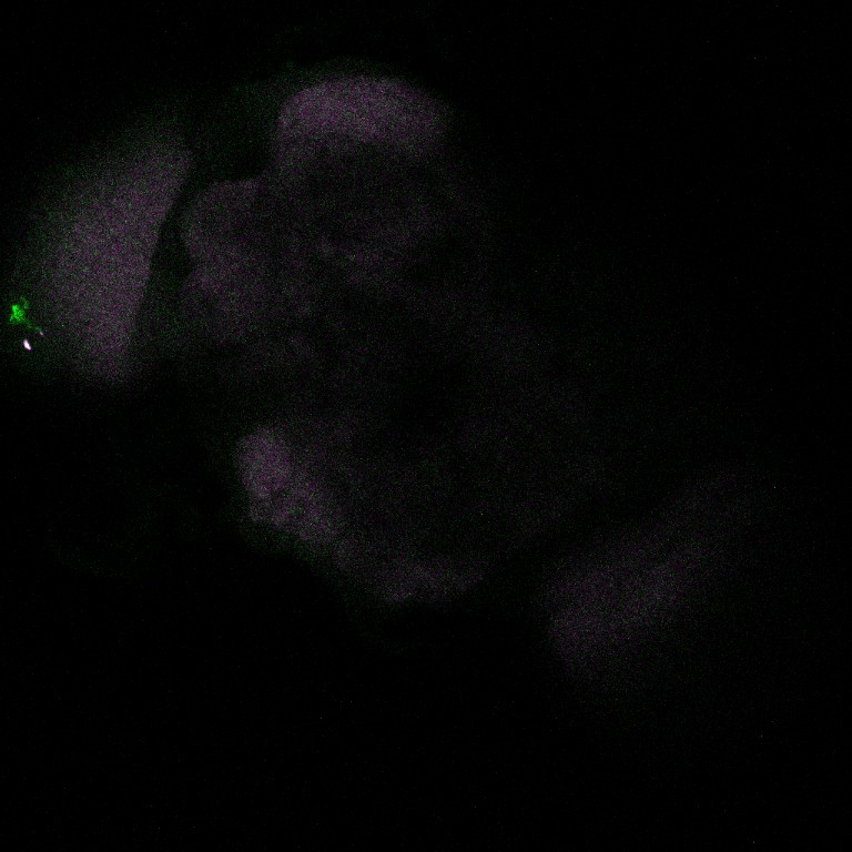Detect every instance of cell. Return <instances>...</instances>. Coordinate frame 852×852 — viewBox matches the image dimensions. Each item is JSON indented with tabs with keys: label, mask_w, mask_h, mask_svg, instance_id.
I'll use <instances>...</instances> for the list:
<instances>
[{
	"label": "cell",
	"mask_w": 852,
	"mask_h": 852,
	"mask_svg": "<svg viewBox=\"0 0 852 852\" xmlns=\"http://www.w3.org/2000/svg\"><path fill=\"white\" fill-rule=\"evenodd\" d=\"M158 234L126 210L95 200L57 255L55 293L84 346L100 359L128 347Z\"/></svg>",
	"instance_id": "6da1fadb"
},
{
	"label": "cell",
	"mask_w": 852,
	"mask_h": 852,
	"mask_svg": "<svg viewBox=\"0 0 852 852\" xmlns=\"http://www.w3.org/2000/svg\"><path fill=\"white\" fill-rule=\"evenodd\" d=\"M442 129V111L426 93L397 80L349 75L288 98L276 120L275 148L356 153L364 145L417 154Z\"/></svg>",
	"instance_id": "7a4b0ae2"
}]
</instances>
